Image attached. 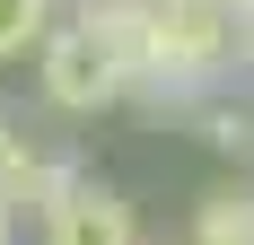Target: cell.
Segmentation results:
<instances>
[{
    "label": "cell",
    "mask_w": 254,
    "mask_h": 245,
    "mask_svg": "<svg viewBox=\"0 0 254 245\" xmlns=\"http://www.w3.org/2000/svg\"><path fill=\"white\" fill-rule=\"evenodd\" d=\"M140 18H149V88H202V79H219L237 26H246L228 0H140Z\"/></svg>",
    "instance_id": "obj_1"
},
{
    "label": "cell",
    "mask_w": 254,
    "mask_h": 245,
    "mask_svg": "<svg viewBox=\"0 0 254 245\" xmlns=\"http://www.w3.org/2000/svg\"><path fill=\"white\" fill-rule=\"evenodd\" d=\"M44 97L70 105V114H88V105H105V97H123V70L105 61V44H97L79 18L44 35Z\"/></svg>",
    "instance_id": "obj_2"
},
{
    "label": "cell",
    "mask_w": 254,
    "mask_h": 245,
    "mask_svg": "<svg viewBox=\"0 0 254 245\" xmlns=\"http://www.w3.org/2000/svg\"><path fill=\"white\" fill-rule=\"evenodd\" d=\"M44 245H140V228H131V201L123 193L79 184V193L44 219Z\"/></svg>",
    "instance_id": "obj_3"
},
{
    "label": "cell",
    "mask_w": 254,
    "mask_h": 245,
    "mask_svg": "<svg viewBox=\"0 0 254 245\" xmlns=\"http://www.w3.org/2000/svg\"><path fill=\"white\" fill-rule=\"evenodd\" d=\"M70 193H79V167H70V158H44V149H18V167H9V184H0L9 210H44V219Z\"/></svg>",
    "instance_id": "obj_4"
},
{
    "label": "cell",
    "mask_w": 254,
    "mask_h": 245,
    "mask_svg": "<svg viewBox=\"0 0 254 245\" xmlns=\"http://www.w3.org/2000/svg\"><path fill=\"white\" fill-rule=\"evenodd\" d=\"M193 245H254V193H202V219H193Z\"/></svg>",
    "instance_id": "obj_5"
},
{
    "label": "cell",
    "mask_w": 254,
    "mask_h": 245,
    "mask_svg": "<svg viewBox=\"0 0 254 245\" xmlns=\"http://www.w3.org/2000/svg\"><path fill=\"white\" fill-rule=\"evenodd\" d=\"M53 35V0H0V61Z\"/></svg>",
    "instance_id": "obj_6"
},
{
    "label": "cell",
    "mask_w": 254,
    "mask_h": 245,
    "mask_svg": "<svg viewBox=\"0 0 254 245\" xmlns=\"http://www.w3.org/2000/svg\"><path fill=\"white\" fill-rule=\"evenodd\" d=\"M18 149H26V140L9 131V122H0V184H9V167H18Z\"/></svg>",
    "instance_id": "obj_7"
},
{
    "label": "cell",
    "mask_w": 254,
    "mask_h": 245,
    "mask_svg": "<svg viewBox=\"0 0 254 245\" xmlns=\"http://www.w3.org/2000/svg\"><path fill=\"white\" fill-rule=\"evenodd\" d=\"M9 228H18V210H9V201H0V245H9Z\"/></svg>",
    "instance_id": "obj_8"
},
{
    "label": "cell",
    "mask_w": 254,
    "mask_h": 245,
    "mask_svg": "<svg viewBox=\"0 0 254 245\" xmlns=\"http://www.w3.org/2000/svg\"><path fill=\"white\" fill-rule=\"evenodd\" d=\"M246 61H254V18H246Z\"/></svg>",
    "instance_id": "obj_9"
}]
</instances>
